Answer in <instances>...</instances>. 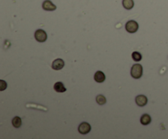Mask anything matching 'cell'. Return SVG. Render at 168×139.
<instances>
[{
    "label": "cell",
    "mask_w": 168,
    "mask_h": 139,
    "mask_svg": "<svg viewBox=\"0 0 168 139\" xmlns=\"http://www.w3.org/2000/svg\"><path fill=\"white\" fill-rule=\"evenodd\" d=\"M0 83H1V89L0 90L1 91H3L5 89V88H7V83L5 82L4 80H0Z\"/></svg>",
    "instance_id": "cell-16"
},
{
    "label": "cell",
    "mask_w": 168,
    "mask_h": 139,
    "mask_svg": "<svg viewBox=\"0 0 168 139\" xmlns=\"http://www.w3.org/2000/svg\"><path fill=\"white\" fill-rule=\"evenodd\" d=\"M106 76H105L104 73L102 71H97L94 75V80L98 83H102L104 82Z\"/></svg>",
    "instance_id": "cell-8"
},
{
    "label": "cell",
    "mask_w": 168,
    "mask_h": 139,
    "mask_svg": "<svg viewBox=\"0 0 168 139\" xmlns=\"http://www.w3.org/2000/svg\"><path fill=\"white\" fill-rule=\"evenodd\" d=\"M135 102L139 106H144L148 102V99H147L146 96L139 95L135 98Z\"/></svg>",
    "instance_id": "cell-6"
},
{
    "label": "cell",
    "mask_w": 168,
    "mask_h": 139,
    "mask_svg": "<svg viewBox=\"0 0 168 139\" xmlns=\"http://www.w3.org/2000/svg\"><path fill=\"white\" fill-rule=\"evenodd\" d=\"M64 63L63 60L62 59H56L55 61H53V64H52V68L55 70V71H59V70H62L63 68Z\"/></svg>",
    "instance_id": "cell-5"
},
{
    "label": "cell",
    "mask_w": 168,
    "mask_h": 139,
    "mask_svg": "<svg viewBox=\"0 0 168 139\" xmlns=\"http://www.w3.org/2000/svg\"><path fill=\"white\" fill-rule=\"evenodd\" d=\"M78 130L79 133H81V134H87V133H89L90 132V130H91V126H90L89 123L82 122L81 125H79Z\"/></svg>",
    "instance_id": "cell-4"
},
{
    "label": "cell",
    "mask_w": 168,
    "mask_h": 139,
    "mask_svg": "<svg viewBox=\"0 0 168 139\" xmlns=\"http://www.w3.org/2000/svg\"><path fill=\"white\" fill-rule=\"evenodd\" d=\"M132 59L134 60V61H139L142 59L141 54L138 52H134L132 53Z\"/></svg>",
    "instance_id": "cell-15"
},
{
    "label": "cell",
    "mask_w": 168,
    "mask_h": 139,
    "mask_svg": "<svg viewBox=\"0 0 168 139\" xmlns=\"http://www.w3.org/2000/svg\"><path fill=\"white\" fill-rule=\"evenodd\" d=\"M43 8L45 11H54V10H56L57 7L50 0H46L43 2Z\"/></svg>",
    "instance_id": "cell-7"
},
{
    "label": "cell",
    "mask_w": 168,
    "mask_h": 139,
    "mask_svg": "<svg viewBox=\"0 0 168 139\" xmlns=\"http://www.w3.org/2000/svg\"><path fill=\"white\" fill-rule=\"evenodd\" d=\"M34 38L39 43H44L47 40V34L46 32L43 30V29H37L35 33H34Z\"/></svg>",
    "instance_id": "cell-2"
},
{
    "label": "cell",
    "mask_w": 168,
    "mask_h": 139,
    "mask_svg": "<svg viewBox=\"0 0 168 139\" xmlns=\"http://www.w3.org/2000/svg\"><path fill=\"white\" fill-rule=\"evenodd\" d=\"M96 101H97L98 104H99V105H104L107 100H106V98H105L104 96L102 95H98L97 96V98H96Z\"/></svg>",
    "instance_id": "cell-14"
},
{
    "label": "cell",
    "mask_w": 168,
    "mask_h": 139,
    "mask_svg": "<svg viewBox=\"0 0 168 139\" xmlns=\"http://www.w3.org/2000/svg\"><path fill=\"white\" fill-rule=\"evenodd\" d=\"M131 76L134 79H139L143 75V67L140 64H134L130 71Z\"/></svg>",
    "instance_id": "cell-1"
},
{
    "label": "cell",
    "mask_w": 168,
    "mask_h": 139,
    "mask_svg": "<svg viewBox=\"0 0 168 139\" xmlns=\"http://www.w3.org/2000/svg\"><path fill=\"white\" fill-rule=\"evenodd\" d=\"M12 125L14 126L15 128H20L21 127V125H22V119L18 116H16L12 119Z\"/></svg>",
    "instance_id": "cell-13"
},
{
    "label": "cell",
    "mask_w": 168,
    "mask_h": 139,
    "mask_svg": "<svg viewBox=\"0 0 168 139\" xmlns=\"http://www.w3.org/2000/svg\"><path fill=\"white\" fill-rule=\"evenodd\" d=\"M140 122H141L142 125H149L151 123V117H150V115H148V114H144L141 116V118H140Z\"/></svg>",
    "instance_id": "cell-10"
},
{
    "label": "cell",
    "mask_w": 168,
    "mask_h": 139,
    "mask_svg": "<svg viewBox=\"0 0 168 139\" xmlns=\"http://www.w3.org/2000/svg\"><path fill=\"white\" fill-rule=\"evenodd\" d=\"M139 29V24L135 21H129L126 24V29L129 33H134Z\"/></svg>",
    "instance_id": "cell-3"
},
{
    "label": "cell",
    "mask_w": 168,
    "mask_h": 139,
    "mask_svg": "<svg viewBox=\"0 0 168 139\" xmlns=\"http://www.w3.org/2000/svg\"><path fill=\"white\" fill-rule=\"evenodd\" d=\"M26 107L33 108V109H37V110H44V111H48V108L44 107V106H43L37 105V104H32V103H30V104H27Z\"/></svg>",
    "instance_id": "cell-12"
},
{
    "label": "cell",
    "mask_w": 168,
    "mask_h": 139,
    "mask_svg": "<svg viewBox=\"0 0 168 139\" xmlns=\"http://www.w3.org/2000/svg\"><path fill=\"white\" fill-rule=\"evenodd\" d=\"M123 7L127 10H130L134 7V1L133 0H123L122 1Z\"/></svg>",
    "instance_id": "cell-11"
},
{
    "label": "cell",
    "mask_w": 168,
    "mask_h": 139,
    "mask_svg": "<svg viewBox=\"0 0 168 139\" xmlns=\"http://www.w3.org/2000/svg\"><path fill=\"white\" fill-rule=\"evenodd\" d=\"M54 90L58 92V93H64V92H66V88L64 87L63 83H62V82H57L55 83L54 86Z\"/></svg>",
    "instance_id": "cell-9"
}]
</instances>
